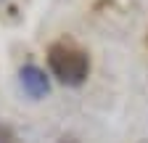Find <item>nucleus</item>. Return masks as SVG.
Masks as SVG:
<instances>
[{"label": "nucleus", "instance_id": "3", "mask_svg": "<svg viewBox=\"0 0 148 143\" xmlns=\"http://www.w3.org/2000/svg\"><path fill=\"white\" fill-rule=\"evenodd\" d=\"M0 143H18L16 133L8 127V124H0Z\"/></svg>", "mask_w": 148, "mask_h": 143}, {"label": "nucleus", "instance_id": "2", "mask_svg": "<svg viewBox=\"0 0 148 143\" xmlns=\"http://www.w3.org/2000/svg\"><path fill=\"white\" fill-rule=\"evenodd\" d=\"M18 82H21L24 93H27L29 98H42V96H48V90H50V82H48V77H45V72L37 69V66H32V64L18 72Z\"/></svg>", "mask_w": 148, "mask_h": 143}, {"label": "nucleus", "instance_id": "4", "mask_svg": "<svg viewBox=\"0 0 148 143\" xmlns=\"http://www.w3.org/2000/svg\"><path fill=\"white\" fill-rule=\"evenodd\" d=\"M61 143H79L77 138H61Z\"/></svg>", "mask_w": 148, "mask_h": 143}, {"label": "nucleus", "instance_id": "1", "mask_svg": "<svg viewBox=\"0 0 148 143\" xmlns=\"http://www.w3.org/2000/svg\"><path fill=\"white\" fill-rule=\"evenodd\" d=\"M48 64H50V72L64 85H82L85 77H87V72H90L87 56H85L79 48H71L66 43L50 45V50H48Z\"/></svg>", "mask_w": 148, "mask_h": 143}]
</instances>
